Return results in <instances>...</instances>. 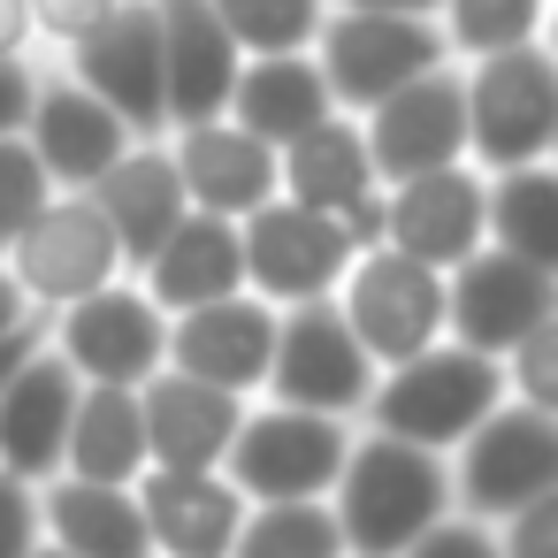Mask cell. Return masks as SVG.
<instances>
[{"label": "cell", "mask_w": 558, "mask_h": 558, "mask_svg": "<svg viewBox=\"0 0 558 558\" xmlns=\"http://www.w3.org/2000/svg\"><path fill=\"white\" fill-rule=\"evenodd\" d=\"M85 199H93V207H100V222L116 230L123 276H138V268L154 260V245L192 215V207H184V184H177V161H169V146H161V138L123 146V161H116Z\"/></svg>", "instance_id": "22"}, {"label": "cell", "mask_w": 558, "mask_h": 558, "mask_svg": "<svg viewBox=\"0 0 558 558\" xmlns=\"http://www.w3.org/2000/svg\"><path fill=\"white\" fill-rule=\"evenodd\" d=\"M32 322H47V314H32V299L16 291L9 260H0V337H16V329H32Z\"/></svg>", "instance_id": "42"}, {"label": "cell", "mask_w": 558, "mask_h": 558, "mask_svg": "<svg viewBox=\"0 0 558 558\" xmlns=\"http://www.w3.org/2000/svg\"><path fill=\"white\" fill-rule=\"evenodd\" d=\"M154 24H161V108H169V131L215 123L245 54L230 47V32L215 24L207 0H154Z\"/></svg>", "instance_id": "21"}, {"label": "cell", "mask_w": 558, "mask_h": 558, "mask_svg": "<svg viewBox=\"0 0 558 558\" xmlns=\"http://www.w3.org/2000/svg\"><path fill=\"white\" fill-rule=\"evenodd\" d=\"M329 9H360V16H428V24H436V0H329Z\"/></svg>", "instance_id": "43"}, {"label": "cell", "mask_w": 558, "mask_h": 558, "mask_svg": "<svg viewBox=\"0 0 558 558\" xmlns=\"http://www.w3.org/2000/svg\"><path fill=\"white\" fill-rule=\"evenodd\" d=\"M329 520H337V543L344 558H405L413 535H428L444 512H451V474L436 451H413V444H390L375 428H352V451L329 482Z\"/></svg>", "instance_id": "1"}, {"label": "cell", "mask_w": 558, "mask_h": 558, "mask_svg": "<svg viewBox=\"0 0 558 558\" xmlns=\"http://www.w3.org/2000/svg\"><path fill=\"white\" fill-rule=\"evenodd\" d=\"M32 93H39V54H24V62H0V138H24Z\"/></svg>", "instance_id": "39"}, {"label": "cell", "mask_w": 558, "mask_h": 558, "mask_svg": "<svg viewBox=\"0 0 558 558\" xmlns=\"http://www.w3.org/2000/svg\"><path fill=\"white\" fill-rule=\"evenodd\" d=\"M131 283H138L169 322L192 314V306L238 299V291H245V268H238V222H222V215H184V222L154 245V260H146Z\"/></svg>", "instance_id": "24"}, {"label": "cell", "mask_w": 558, "mask_h": 558, "mask_svg": "<svg viewBox=\"0 0 558 558\" xmlns=\"http://www.w3.org/2000/svg\"><path fill=\"white\" fill-rule=\"evenodd\" d=\"M138 421H146V466H169V474H215L238 421H245V398L230 390H207L177 367L146 375L138 383Z\"/></svg>", "instance_id": "20"}, {"label": "cell", "mask_w": 558, "mask_h": 558, "mask_svg": "<svg viewBox=\"0 0 558 558\" xmlns=\"http://www.w3.org/2000/svg\"><path fill=\"white\" fill-rule=\"evenodd\" d=\"M459 108H466V169L505 177V169L550 161L558 154V62H550V39L459 62Z\"/></svg>", "instance_id": "2"}, {"label": "cell", "mask_w": 558, "mask_h": 558, "mask_svg": "<svg viewBox=\"0 0 558 558\" xmlns=\"http://www.w3.org/2000/svg\"><path fill=\"white\" fill-rule=\"evenodd\" d=\"M39 550V489L0 474V558H32Z\"/></svg>", "instance_id": "37"}, {"label": "cell", "mask_w": 558, "mask_h": 558, "mask_svg": "<svg viewBox=\"0 0 558 558\" xmlns=\"http://www.w3.org/2000/svg\"><path fill=\"white\" fill-rule=\"evenodd\" d=\"M161 146H169V161H177V184H184V207H192V215L245 222L253 207L276 199V146H260V138L238 131L230 116L184 123V131H169Z\"/></svg>", "instance_id": "18"}, {"label": "cell", "mask_w": 558, "mask_h": 558, "mask_svg": "<svg viewBox=\"0 0 558 558\" xmlns=\"http://www.w3.org/2000/svg\"><path fill=\"white\" fill-rule=\"evenodd\" d=\"M207 9L230 32V47L253 62V54H306L329 0H207Z\"/></svg>", "instance_id": "32"}, {"label": "cell", "mask_w": 558, "mask_h": 558, "mask_svg": "<svg viewBox=\"0 0 558 558\" xmlns=\"http://www.w3.org/2000/svg\"><path fill=\"white\" fill-rule=\"evenodd\" d=\"M0 260H9L16 291L32 299V314H62V306H77V299H93V291L123 283L116 230L100 222V207H93L85 192H54V199L32 215V230L0 253Z\"/></svg>", "instance_id": "10"}, {"label": "cell", "mask_w": 558, "mask_h": 558, "mask_svg": "<svg viewBox=\"0 0 558 558\" xmlns=\"http://www.w3.org/2000/svg\"><path fill=\"white\" fill-rule=\"evenodd\" d=\"M230 558H344V543H337V520L322 497L314 505H245Z\"/></svg>", "instance_id": "31"}, {"label": "cell", "mask_w": 558, "mask_h": 558, "mask_svg": "<svg viewBox=\"0 0 558 558\" xmlns=\"http://www.w3.org/2000/svg\"><path fill=\"white\" fill-rule=\"evenodd\" d=\"M436 39L451 62L535 47V39H550V0H436Z\"/></svg>", "instance_id": "30"}, {"label": "cell", "mask_w": 558, "mask_h": 558, "mask_svg": "<svg viewBox=\"0 0 558 558\" xmlns=\"http://www.w3.org/2000/svg\"><path fill=\"white\" fill-rule=\"evenodd\" d=\"M32 9V47L39 54H70L77 39H93L123 0H24Z\"/></svg>", "instance_id": "35"}, {"label": "cell", "mask_w": 558, "mask_h": 558, "mask_svg": "<svg viewBox=\"0 0 558 558\" xmlns=\"http://www.w3.org/2000/svg\"><path fill=\"white\" fill-rule=\"evenodd\" d=\"M344 451H352V421L253 398L215 474H222L245 505H314V497H329Z\"/></svg>", "instance_id": "4"}, {"label": "cell", "mask_w": 558, "mask_h": 558, "mask_svg": "<svg viewBox=\"0 0 558 558\" xmlns=\"http://www.w3.org/2000/svg\"><path fill=\"white\" fill-rule=\"evenodd\" d=\"M268 352H276V306L238 291V299H215V306H192L169 322V360L177 375L207 383V390H230V398H260L268 383Z\"/></svg>", "instance_id": "17"}, {"label": "cell", "mask_w": 558, "mask_h": 558, "mask_svg": "<svg viewBox=\"0 0 558 558\" xmlns=\"http://www.w3.org/2000/svg\"><path fill=\"white\" fill-rule=\"evenodd\" d=\"M505 405V367L482 360V352H459V344H428L398 367L375 375L367 405H360V428L390 436V444H413V451H451L474 421H489Z\"/></svg>", "instance_id": "3"}, {"label": "cell", "mask_w": 558, "mask_h": 558, "mask_svg": "<svg viewBox=\"0 0 558 558\" xmlns=\"http://www.w3.org/2000/svg\"><path fill=\"white\" fill-rule=\"evenodd\" d=\"M222 116H230L238 131H253L260 146L283 154L291 138H306V131L329 123L337 108H329V85H322L314 54H253V62H238V85H230Z\"/></svg>", "instance_id": "25"}, {"label": "cell", "mask_w": 558, "mask_h": 558, "mask_svg": "<svg viewBox=\"0 0 558 558\" xmlns=\"http://www.w3.org/2000/svg\"><path fill=\"white\" fill-rule=\"evenodd\" d=\"M138 497V520H146V543L154 558H230V535L245 520V497L222 482V474H169V466H146L131 482Z\"/></svg>", "instance_id": "23"}, {"label": "cell", "mask_w": 558, "mask_h": 558, "mask_svg": "<svg viewBox=\"0 0 558 558\" xmlns=\"http://www.w3.org/2000/svg\"><path fill=\"white\" fill-rule=\"evenodd\" d=\"M47 344L62 352V367L77 383H100V390H138L146 375H161L169 360V314L123 276L62 314H47Z\"/></svg>", "instance_id": "11"}, {"label": "cell", "mask_w": 558, "mask_h": 558, "mask_svg": "<svg viewBox=\"0 0 558 558\" xmlns=\"http://www.w3.org/2000/svg\"><path fill=\"white\" fill-rule=\"evenodd\" d=\"M131 138H169V108H161V24H154V0H123V9L77 39L70 54H54Z\"/></svg>", "instance_id": "13"}, {"label": "cell", "mask_w": 558, "mask_h": 558, "mask_svg": "<svg viewBox=\"0 0 558 558\" xmlns=\"http://www.w3.org/2000/svg\"><path fill=\"white\" fill-rule=\"evenodd\" d=\"M375 390V360L352 344L337 299H306L276 314V352H268V405H299V413H329L360 428V405Z\"/></svg>", "instance_id": "7"}, {"label": "cell", "mask_w": 558, "mask_h": 558, "mask_svg": "<svg viewBox=\"0 0 558 558\" xmlns=\"http://www.w3.org/2000/svg\"><path fill=\"white\" fill-rule=\"evenodd\" d=\"M405 558H497V535H489L482 520L444 512L428 535H413V543H405Z\"/></svg>", "instance_id": "38"}, {"label": "cell", "mask_w": 558, "mask_h": 558, "mask_svg": "<svg viewBox=\"0 0 558 558\" xmlns=\"http://www.w3.org/2000/svg\"><path fill=\"white\" fill-rule=\"evenodd\" d=\"M39 543L70 558H154L138 497L116 482H77V474L39 482Z\"/></svg>", "instance_id": "26"}, {"label": "cell", "mask_w": 558, "mask_h": 558, "mask_svg": "<svg viewBox=\"0 0 558 558\" xmlns=\"http://www.w3.org/2000/svg\"><path fill=\"white\" fill-rule=\"evenodd\" d=\"M329 222L344 230V245H352V253H375V245H383V184H375V192H360V199H352L344 215H329Z\"/></svg>", "instance_id": "40"}, {"label": "cell", "mask_w": 558, "mask_h": 558, "mask_svg": "<svg viewBox=\"0 0 558 558\" xmlns=\"http://www.w3.org/2000/svg\"><path fill=\"white\" fill-rule=\"evenodd\" d=\"M497 367H505V398H512V405L558 413V322H550V329H535V337H520Z\"/></svg>", "instance_id": "34"}, {"label": "cell", "mask_w": 558, "mask_h": 558, "mask_svg": "<svg viewBox=\"0 0 558 558\" xmlns=\"http://www.w3.org/2000/svg\"><path fill=\"white\" fill-rule=\"evenodd\" d=\"M47 199H54V184H47L39 154H32L24 138H0V253L32 230V215H39Z\"/></svg>", "instance_id": "33"}, {"label": "cell", "mask_w": 558, "mask_h": 558, "mask_svg": "<svg viewBox=\"0 0 558 558\" xmlns=\"http://www.w3.org/2000/svg\"><path fill=\"white\" fill-rule=\"evenodd\" d=\"M306 54H314V70L329 85L337 116H367L375 100H390L413 77L451 62L428 16H360V9H329Z\"/></svg>", "instance_id": "6"}, {"label": "cell", "mask_w": 558, "mask_h": 558, "mask_svg": "<svg viewBox=\"0 0 558 558\" xmlns=\"http://www.w3.org/2000/svg\"><path fill=\"white\" fill-rule=\"evenodd\" d=\"M77 375L62 367V352L39 337V352L0 383V474L16 482H54L62 474V436H70V413H77Z\"/></svg>", "instance_id": "19"}, {"label": "cell", "mask_w": 558, "mask_h": 558, "mask_svg": "<svg viewBox=\"0 0 558 558\" xmlns=\"http://www.w3.org/2000/svg\"><path fill=\"white\" fill-rule=\"evenodd\" d=\"M550 322H558V268L482 245L444 276V344H459V352L505 360L520 337H535Z\"/></svg>", "instance_id": "9"}, {"label": "cell", "mask_w": 558, "mask_h": 558, "mask_svg": "<svg viewBox=\"0 0 558 558\" xmlns=\"http://www.w3.org/2000/svg\"><path fill=\"white\" fill-rule=\"evenodd\" d=\"M238 268H245V291L283 314V306L329 299L344 283V268H352V245H344V230L329 215L268 199V207H253L238 222Z\"/></svg>", "instance_id": "12"}, {"label": "cell", "mask_w": 558, "mask_h": 558, "mask_svg": "<svg viewBox=\"0 0 558 558\" xmlns=\"http://www.w3.org/2000/svg\"><path fill=\"white\" fill-rule=\"evenodd\" d=\"M489 535H497V558H558V489L489 520Z\"/></svg>", "instance_id": "36"}, {"label": "cell", "mask_w": 558, "mask_h": 558, "mask_svg": "<svg viewBox=\"0 0 558 558\" xmlns=\"http://www.w3.org/2000/svg\"><path fill=\"white\" fill-rule=\"evenodd\" d=\"M482 238L512 260L558 268V169L535 161V169L482 177Z\"/></svg>", "instance_id": "29"}, {"label": "cell", "mask_w": 558, "mask_h": 558, "mask_svg": "<svg viewBox=\"0 0 558 558\" xmlns=\"http://www.w3.org/2000/svg\"><path fill=\"white\" fill-rule=\"evenodd\" d=\"M39 337H47V322H32V329H16V337H0V383H9L32 352H39Z\"/></svg>", "instance_id": "44"}, {"label": "cell", "mask_w": 558, "mask_h": 558, "mask_svg": "<svg viewBox=\"0 0 558 558\" xmlns=\"http://www.w3.org/2000/svg\"><path fill=\"white\" fill-rule=\"evenodd\" d=\"M444 474H451V512L482 520V527L550 497L558 489V413H535V405L505 398L489 421H474L444 451Z\"/></svg>", "instance_id": "5"}, {"label": "cell", "mask_w": 558, "mask_h": 558, "mask_svg": "<svg viewBox=\"0 0 558 558\" xmlns=\"http://www.w3.org/2000/svg\"><path fill=\"white\" fill-rule=\"evenodd\" d=\"M360 123V146H367V169L375 184H405V177H428V169H451L466 161V108H459V62L413 77L405 93L375 100Z\"/></svg>", "instance_id": "14"}, {"label": "cell", "mask_w": 558, "mask_h": 558, "mask_svg": "<svg viewBox=\"0 0 558 558\" xmlns=\"http://www.w3.org/2000/svg\"><path fill=\"white\" fill-rule=\"evenodd\" d=\"M24 146L39 154V169H47L54 192H93L123 161V146H138V138L54 54H39V93H32V116H24Z\"/></svg>", "instance_id": "15"}, {"label": "cell", "mask_w": 558, "mask_h": 558, "mask_svg": "<svg viewBox=\"0 0 558 558\" xmlns=\"http://www.w3.org/2000/svg\"><path fill=\"white\" fill-rule=\"evenodd\" d=\"M62 474H77V482H116V489H131V482L146 474L138 390H100V383L77 390V413H70V436H62Z\"/></svg>", "instance_id": "28"}, {"label": "cell", "mask_w": 558, "mask_h": 558, "mask_svg": "<svg viewBox=\"0 0 558 558\" xmlns=\"http://www.w3.org/2000/svg\"><path fill=\"white\" fill-rule=\"evenodd\" d=\"M32 558H70V550H54V543H39V550H32Z\"/></svg>", "instance_id": "45"}, {"label": "cell", "mask_w": 558, "mask_h": 558, "mask_svg": "<svg viewBox=\"0 0 558 558\" xmlns=\"http://www.w3.org/2000/svg\"><path fill=\"white\" fill-rule=\"evenodd\" d=\"M24 54H39L32 47V9L24 0H0V62H24Z\"/></svg>", "instance_id": "41"}, {"label": "cell", "mask_w": 558, "mask_h": 558, "mask_svg": "<svg viewBox=\"0 0 558 558\" xmlns=\"http://www.w3.org/2000/svg\"><path fill=\"white\" fill-rule=\"evenodd\" d=\"M383 245L451 276L466 253H482V169L451 161V169H428V177H405V184H383Z\"/></svg>", "instance_id": "16"}, {"label": "cell", "mask_w": 558, "mask_h": 558, "mask_svg": "<svg viewBox=\"0 0 558 558\" xmlns=\"http://www.w3.org/2000/svg\"><path fill=\"white\" fill-rule=\"evenodd\" d=\"M329 299H337L352 344L375 360V375L413 360V352H428V344H444V276L405 260V253H390V245L352 253V268H344V283Z\"/></svg>", "instance_id": "8"}, {"label": "cell", "mask_w": 558, "mask_h": 558, "mask_svg": "<svg viewBox=\"0 0 558 558\" xmlns=\"http://www.w3.org/2000/svg\"><path fill=\"white\" fill-rule=\"evenodd\" d=\"M360 192H375V169H367V146H360L352 116H329V123H314L306 138H291L276 154V199H291V207L344 215Z\"/></svg>", "instance_id": "27"}]
</instances>
